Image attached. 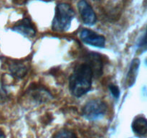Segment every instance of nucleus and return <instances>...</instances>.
<instances>
[{
  "instance_id": "f257e3e1",
  "label": "nucleus",
  "mask_w": 147,
  "mask_h": 138,
  "mask_svg": "<svg viewBox=\"0 0 147 138\" xmlns=\"http://www.w3.org/2000/svg\"><path fill=\"white\" fill-rule=\"evenodd\" d=\"M93 70L87 63H82L75 68L69 79V88L73 96L80 97L91 89Z\"/></svg>"
},
{
  "instance_id": "f03ea898",
  "label": "nucleus",
  "mask_w": 147,
  "mask_h": 138,
  "mask_svg": "<svg viewBox=\"0 0 147 138\" xmlns=\"http://www.w3.org/2000/svg\"><path fill=\"white\" fill-rule=\"evenodd\" d=\"M75 12L69 4L61 3L57 4L55 9L52 28L56 32H65L69 30L74 18Z\"/></svg>"
},
{
  "instance_id": "7ed1b4c3",
  "label": "nucleus",
  "mask_w": 147,
  "mask_h": 138,
  "mask_svg": "<svg viewBox=\"0 0 147 138\" xmlns=\"http://www.w3.org/2000/svg\"><path fill=\"white\" fill-rule=\"evenodd\" d=\"M107 112L106 103L100 99H93L86 103L82 109L83 116L88 120L94 121L104 116Z\"/></svg>"
},
{
  "instance_id": "20e7f679",
  "label": "nucleus",
  "mask_w": 147,
  "mask_h": 138,
  "mask_svg": "<svg viewBox=\"0 0 147 138\" xmlns=\"http://www.w3.org/2000/svg\"><path fill=\"white\" fill-rule=\"evenodd\" d=\"M80 37L84 43L96 47H104L106 45V38L103 35H100L88 29L81 30Z\"/></svg>"
},
{
  "instance_id": "39448f33",
  "label": "nucleus",
  "mask_w": 147,
  "mask_h": 138,
  "mask_svg": "<svg viewBox=\"0 0 147 138\" xmlns=\"http://www.w3.org/2000/svg\"><path fill=\"white\" fill-rule=\"evenodd\" d=\"M78 7L83 22L88 26L95 24L96 22V15L91 6L86 0H80L78 4Z\"/></svg>"
},
{
  "instance_id": "423d86ee",
  "label": "nucleus",
  "mask_w": 147,
  "mask_h": 138,
  "mask_svg": "<svg viewBox=\"0 0 147 138\" xmlns=\"http://www.w3.org/2000/svg\"><path fill=\"white\" fill-rule=\"evenodd\" d=\"M87 63L93 70V76L98 77L101 76L103 70V63L100 55L96 53H89L87 56Z\"/></svg>"
},
{
  "instance_id": "0eeeda50",
  "label": "nucleus",
  "mask_w": 147,
  "mask_h": 138,
  "mask_svg": "<svg viewBox=\"0 0 147 138\" xmlns=\"http://www.w3.org/2000/svg\"><path fill=\"white\" fill-rule=\"evenodd\" d=\"M12 30L25 37H33L36 34L35 29L32 26L31 21L27 18L22 20L21 22L14 26Z\"/></svg>"
},
{
  "instance_id": "6e6552de",
  "label": "nucleus",
  "mask_w": 147,
  "mask_h": 138,
  "mask_svg": "<svg viewBox=\"0 0 147 138\" xmlns=\"http://www.w3.org/2000/svg\"><path fill=\"white\" fill-rule=\"evenodd\" d=\"M132 130L139 137H145L147 133V122L146 118L138 116L134 120L131 125Z\"/></svg>"
},
{
  "instance_id": "1a4fd4ad",
  "label": "nucleus",
  "mask_w": 147,
  "mask_h": 138,
  "mask_svg": "<svg viewBox=\"0 0 147 138\" xmlns=\"http://www.w3.org/2000/svg\"><path fill=\"white\" fill-rule=\"evenodd\" d=\"M139 66H140V60L139 59L135 58L132 60L126 78V82L129 87H131L136 82Z\"/></svg>"
},
{
  "instance_id": "9d476101",
  "label": "nucleus",
  "mask_w": 147,
  "mask_h": 138,
  "mask_svg": "<svg viewBox=\"0 0 147 138\" xmlns=\"http://www.w3.org/2000/svg\"><path fill=\"white\" fill-rule=\"evenodd\" d=\"M9 71L11 76L17 78H22L27 73L28 69L26 65L21 63H13L9 66Z\"/></svg>"
},
{
  "instance_id": "9b49d317",
  "label": "nucleus",
  "mask_w": 147,
  "mask_h": 138,
  "mask_svg": "<svg viewBox=\"0 0 147 138\" xmlns=\"http://www.w3.org/2000/svg\"><path fill=\"white\" fill-rule=\"evenodd\" d=\"M34 93L33 94V97L34 99L39 101H45L49 100L51 97V94L48 91H45L43 89H37L33 90Z\"/></svg>"
},
{
  "instance_id": "f8f14e48",
  "label": "nucleus",
  "mask_w": 147,
  "mask_h": 138,
  "mask_svg": "<svg viewBox=\"0 0 147 138\" xmlns=\"http://www.w3.org/2000/svg\"><path fill=\"white\" fill-rule=\"evenodd\" d=\"M53 138H78L77 135L68 129H62L55 134Z\"/></svg>"
},
{
  "instance_id": "ddd939ff",
  "label": "nucleus",
  "mask_w": 147,
  "mask_h": 138,
  "mask_svg": "<svg viewBox=\"0 0 147 138\" xmlns=\"http://www.w3.org/2000/svg\"><path fill=\"white\" fill-rule=\"evenodd\" d=\"M138 50L141 52L146 51V33L144 34V35L141 37V40H139V43L138 44Z\"/></svg>"
},
{
  "instance_id": "4468645a",
  "label": "nucleus",
  "mask_w": 147,
  "mask_h": 138,
  "mask_svg": "<svg viewBox=\"0 0 147 138\" xmlns=\"http://www.w3.org/2000/svg\"><path fill=\"white\" fill-rule=\"evenodd\" d=\"M109 90H110L111 93L113 95V97L115 99H118L120 96V90H119V87L114 84L109 85Z\"/></svg>"
},
{
  "instance_id": "2eb2a0df",
  "label": "nucleus",
  "mask_w": 147,
  "mask_h": 138,
  "mask_svg": "<svg viewBox=\"0 0 147 138\" xmlns=\"http://www.w3.org/2000/svg\"><path fill=\"white\" fill-rule=\"evenodd\" d=\"M0 138H6L5 135L4 134V132H1V130H0Z\"/></svg>"
}]
</instances>
